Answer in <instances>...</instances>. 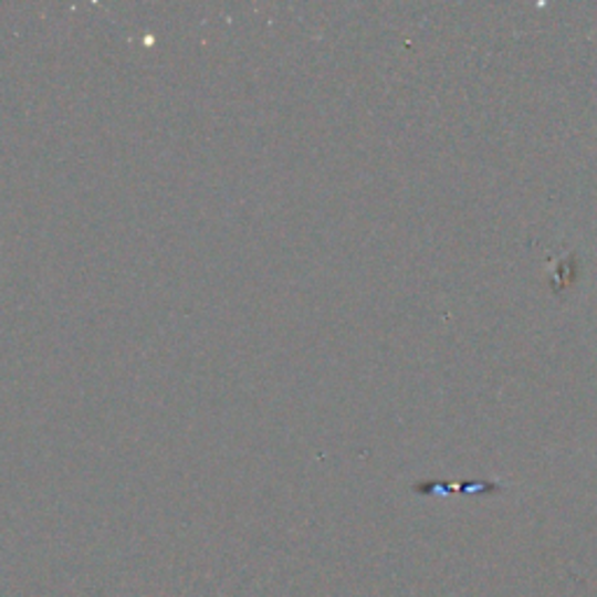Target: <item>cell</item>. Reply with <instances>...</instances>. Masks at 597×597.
Returning a JSON list of instances; mask_svg holds the SVG:
<instances>
[{"label":"cell","instance_id":"6da1fadb","mask_svg":"<svg viewBox=\"0 0 597 597\" xmlns=\"http://www.w3.org/2000/svg\"><path fill=\"white\" fill-rule=\"evenodd\" d=\"M420 485H428V488H418V490H443V493H453V490H479V493H488V490H498L495 483H488V481H476V483H448V481H430V483H420Z\"/></svg>","mask_w":597,"mask_h":597}]
</instances>
